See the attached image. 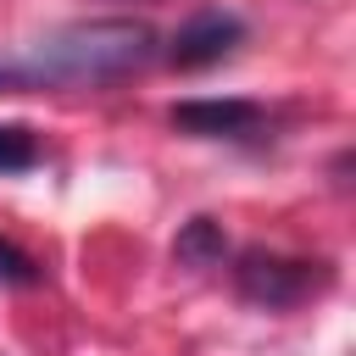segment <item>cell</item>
Listing matches in <instances>:
<instances>
[{"mask_svg":"<svg viewBox=\"0 0 356 356\" xmlns=\"http://www.w3.org/2000/svg\"><path fill=\"white\" fill-rule=\"evenodd\" d=\"M156 56V28L134 17H95L67 22L50 39L28 44L22 56L0 61V89H78V83H117Z\"/></svg>","mask_w":356,"mask_h":356,"instance_id":"6da1fadb","label":"cell"},{"mask_svg":"<svg viewBox=\"0 0 356 356\" xmlns=\"http://www.w3.org/2000/svg\"><path fill=\"white\" fill-rule=\"evenodd\" d=\"M234 284H239V295H245L250 306L289 312V306H300L306 295H317V289L328 284V267H323V261L273 256V250H250V256H239Z\"/></svg>","mask_w":356,"mask_h":356,"instance_id":"7a4b0ae2","label":"cell"},{"mask_svg":"<svg viewBox=\"0 0 356 356\" xmlns=\"http://www.w3.org/2000/svg\"><path fill=\"white\" fill-rule=\"evenodd\" d=\"M239 39H245V22H239L234 11H222V6H206V11H195V17L172 33L167 61L184 67V72H195V67H217L222 56H234Z\"/></svg>","mask_w":356,"mask_h":356,"instance_id":"3957f363","label":"cell"},{"mask_svg":"<svg viewBox=\"0 0 356 356\" xmlns=\"http://www.w3.org/2000/svg\"><path fill=\"white\" fill-rule=\"evenodd\" d=\"M172 128L195 139H250L261 128V106L256 100H178Z\"/></svg>","mask_w":356,"mask_h":356,"instance_id":"277c9868","label":"cell"},{"mask_svg":"<svg viewBox=\"0 0 356 356\" xmlns=\"http://www.w3.org/2000/svg\"><path fill=\"white\" fill-rule=\"evenodd\" d=\"M222 250H228V239H222V228H217L211 217H189V222L178 228V239H172V256H178L184 267H217Z\"/></svg>","mask_w":356,"mask_h":356,"instance_id":"5b68a950","label":"cell"},{"mask_svg":"<svg viewBox=\"0 0 356 356\" xmlns=\"http://www.w3.org/2000/svg\"><path fill=\"white\" fill-rule=\"evenodd\" d=\"M39 167V139L22 122H0V172H28Z\"/></svg>","mask_w":356,"mask_h":356,"instance_id":"8992f818","label":"cell"},{"mask_svg":"<svg viewBox=\"0 0 356 356\" xmlns=\"http://www.w3.org/2000/svg\"><path fill=\"white\" fill-rule=\"evenodd\" d=\"M0 278H6V284H33V278H39V267H33L17 245H6V239H0Z\"/></svg>","mask_w":356,"mask_h":356,"instance_id":"52a82bcc","label":"cell"}]
</instances>
